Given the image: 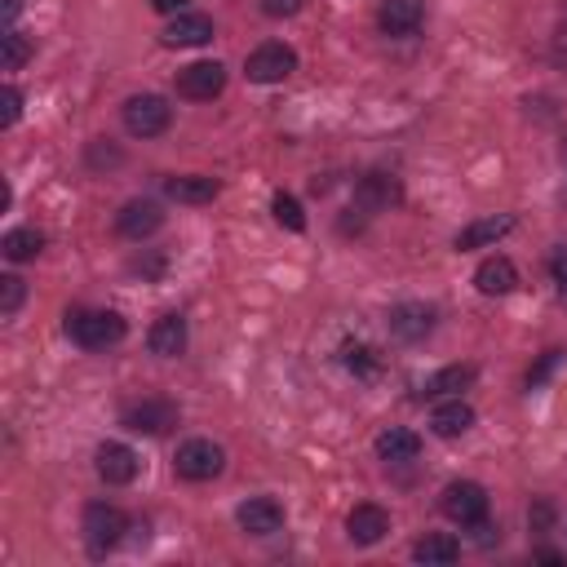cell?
Instances as JSON below:
<instances>
[{
    "label": "cell",
    "mask_w": 567,
    "mask_h": 567,
    "mask_svg": "<svg viewBox=\"0 0 567 567\" xmlns=\"http://www.w3.org/2000/svg\"><path fill=\"white\" fill-rule=\"evenodd\" d=\"M186 5H191V0H151L156 14H186Z\"/></svg>",
    "instance_id": "836d02e7"
},
{
    "label": "cell",
    "mask_w": 567,
    "mask_h": 567,
    "mask_svg": "<svg viewBox=\"0 0 567 567\" xmlns=\"http://www.w3.org/2000/svg\"><path fill=\"white\" fill-rule=\"evenodd\" d=\"M390 532V514L382 510V506H355L351 514H347V536H351V545H377L382 536Z\"/></svg>",
    "instance_id": "e0dca14e"
},
{
    "label": "cell",
    "mask_w": 567,
    "mask_h": 567,
    "mask_svg": "<svg viewBox=\"0 0 567 567\" xmlns=\"http://www.w3.org/2000/svg\"><path fill=\"white\" fill-rule=\"evenodd\" d=\"M439 510L452 519V523H462V528H479L488 519V492L470 479H457V484H447L443 497H439Z\"/></svg>",
    "instance_id": "277c9868"
},
{
    "label": "cell",
    "mask_w": 567,
    "mask_h": 567,
    "mask_svg": "<svg viewBox=\"0 0 567 567\" xmlns=\"http://www.w3.org/2000/svg\"><path fill=\"white\" fill-rule=\"evenodd\" d=\"M178 404L173 399H143L134 408H125V430L134 434H169L178 426Z\"/></svg>",
    "instance_id": "52a82bcc"
},
{
    "label": "cell",
    "mask_w": 567,
    "mask_h": 567,
    "mask_svg": "<svg viewBox=\"0 0 567 567\" xmlns=\"http://www.w3.org/2000/svg\"><path fill=\"white\" fill-rule=\"evenodd\" d=\"M27 58H32V41L23 32H5V36H0V67H5V71H23Z\"/></svg>",
    "instance_id": "484cf974"
},
{
    "label": "cell",
    "mask_w": 567,
    "mask_h": 567,
    "mask_svg": "<svg viewBox=\"0 0 567 567\" xmlns=\"http://www.w3.org/2000/svg\"><path fill=\"white\" fill-rule=\"evenodd\" d=\"M412 558L417 563H434V567H447V563H457L462 558V541L457 536H447V532H430V536H421L417 545H412Z\"/></svg>",
    "instance_id": "603a6c76"
},
{
    "label": "cell",
    "mask_w": 567,
    "mask_h": 567,
    "mask_svg": "<svg viewBox=\"0 0 567 567\" xmlns=\"http://www.w3.org/2000/svg\"><path fill=\"white\" fill-rule=\"evenodd\" d=\"M236 519H240V528H245L249 536H271V532L284 528V506H280L275 497H249V501L236 510Z\"/></svg>",
    "instance_id": "7c38bea8"
},
{
    "label": "cell",
    "mask_w": 567,
    "mask_h": 567,
    "mask_svg": "<svg viewBox=\"0 0 567 567\" xmlns=\"http://www.w3.org/2000/svg\"><path fill=\"white\" fill-rule=\"evenodd\" d=\"M399 200H404V186L390 173H368L355 186V208H364V213H382V208H390Z\"/></svg>",
    "instance_id": "2e32d148"
},
{
    "label": "cell",
    "mask_w": 567,
    "mask_h": 567,
    "mask_svg": "<svg viewBox=\"0 0 567 567\" xmlns=\"http://www.w3.org/2000/svg\"><path fill=\"white\" fill-rule=\"evenodd\" d=\"M147 347H151V355H160V360H178V355L186 351V319H182L178 310L160 315V319L151 324V332H147Z\"/></svg>",
    "instance_id": "4fadbf2b"
},
{
    "label": "cell",
    "mask_w": 567,
    "mask_h": 567,
    "mask_svg": "<svg viewBox=\"0 0 567 567\" xmlns=\"http://www.w3.org/2000/svg\"><path fill=\"white\" fill-rule=\"evenodd\" d=\"M558 360H563V351H549V355L541 360V368H532V373H528V386H541V382L549 377V368H554Z\"/></svg>",
    "instance_id": "d6a6232c"
},
{
    "label": "cell",
    "mask_w": 567,
    "mask_h": 567,
    "mask_svg": "<svg viewBox=\"0 0 567 567\" xmlns=\"http://www.w3.org/2000/svg\"><path fill=\"white\" fill-rule=\"evenodd\" d=\"M390 332L399 337V342H421V337H430V328H434V306H426V302H404V306H395L390 310Z\"/></svg>",
    "instance_id": "5bb4252c"
},
{
    "label": "cell",
    "mask_w": 567,
    "mask_h": 567,
    "mask_svg": "<svg viewBox=\"0 0 567 567\" xmlns=\"http://www.w3.org/2000/svg\"><path fill=\"white\" fill-rule=\"evenodd\" d=\"M165 226V208L156 200H129L121 213H116V231L125 240H147Z\"/></svg>",
    "instance_id": "30bf717a"
},
{
    "label": "cell",
    "mask_w": 567,
    "mask_h": 567,
    "mask_svg": "<svg viewBox=\"0 0 567 567\" xmlns=\"http://www.w3.org/2000/svg\"><path fill=\"white\" fill-rule=\"evenodd\" d=\"M222 466H226V452L213 439H186L178 447V457H173V470L186 484H208V479L222 475Z\"/></svg>",
    "instance_id": "3957f363"
},
{
    "label": "cell",
    "mask_w": 567,
    "mask_h": 567,
    "mask_svg": "<svg viewBox=\"0 0 567 567\" xmlns=\"http://www.w3.org/2000/svg\"><path fill=\"white\" fill-rule=\"evenodd\" d=\"M125 332H129V324L116 310H71L67 315V337L80 351H106V347L125 342Z\"/></svg>",
    "instance_id": "6da1fadb"
},
{
    "label": "cell",
    "mask_w": 567,
    "mask_h": 567,
    "mask_svg": "<svg viewBox=\"0 0 567 567\" xmlns=\"http://www.w3.org/2000/svg\"><path fill=\"white\" fill-rule=\"evenodd\" d=\"M19 116H23V93H19L14 84H5V111H0V125L14 129V125H19Z\"/></svg>",
    "instance_id": "f546056e"
},
{
    "label": "cell",
    "mask_w": 567,
    "mask_h": 567,
    "mask_svg": "<svg viewBox=\"0 0 567 567\" xmlns=\"http://www.w3.org/2000/svg\"><path fill=\"white\" fill-rule=\"evenodd\" d=\"M510 231H514V217H510V213H492V217H479V222L462 226V231H457V240H452V249H457V253H470V249H488V245L506 240Z\"/></svg>",
    "instance_id": "8fae6325"
},
{
    "label": "cell",
    "mask_w": 567,
    "mask_h": 567,
    "mask_svg": "<svg viewBox=\"0 0 567 567\" xmlns=\"http://www.w3.org/2000/svg\"><path fill=\"white\" fill-rule=\"evenodd\" d=\"M549 271H554L558 288H563V297H567V245H558V249H554V258H549Z\"/></svg>",
    "instance_id": "1f68e13d"
},
{
    "label": "cell",
    "mask_w": 567,
    "mask_h": 567,
    "mask_svg": "<svg viewBox=\"0 0 567 567\" xmlns=\"http://www.w3.org/2000/svg\"><path fill=\"white\" fill-rule=\"evenodd\" d=\"M217 191H222L217 178H200V173L165 178V195L178 200V204H208V200H217Z\"/></svg>",
    "instance_id": "7402d4cb"
},
{
    "label": "cell",
    "mask_w": 567,
    "mask_h": 567,
    "mask_svg": "<svg viewBox=\"0 0 567 567\" xmlns=\"http://www.w3.org/2000/svg\"><path fill=\"white\" fill-rule=\"evenodd\" d=\"M23 10V0H5V32H14V19Z\"/></svg>",
    "instance_id": "e575fe53"
},
{
    "label": "cell",
    "mask_w": 567,
    "mask_h": 567,
    "mask_svg": "<svg viewBox=\"0 0 567 567\" xmlns=\"http://www.w3.org/2000/svg\"><path fill=\"white\" fill-rule=\"evenodd\" d=\"M426 19V5L421 0H382V10H377V23L386 36H412Z\"/></svg>",
    "instance_id": "ac0fdd59"
},
{
    "label": "cell",
    "mask_w": 567,
    "mask_h": 567,
    "mask_svg": "<svg viewBox=\"0 0 567 567\" xmlns=\"http://www.w3.org/2000/svg\"><path fill=\"white\" fill-rule=\"evenodd\" d=\"M41 249H45V236L32 231V226H19V231H10L5 240H0V253H5L10 262H32Z\"/></svg>",
    "instance_id": "d4e9b609"
},
{
    "label": "cell",
    "mask_w": 567,
    "mask_h": 567,
    "mask_svg": "<svg viewBox=\"0 0 567 567\" xmlns=\"http://www.w3.org/2000/svg\"><path fill=\"white\" fill-rule=\"evenodd\" d=\"M226 89V67L222 63H191L178 71V93L191 102H213Z\"/></svg>",
    "instance_id": "9c48e42d"
},
{
    "label": "cell",
    "mask_w": 567,
    "mask_h": 567,
    "mask_svg": "<svg viewBox=\"0 0 567 567\" xmlns=\"http://www.w3.org/2000/svg\"><path fill=\"white\" fill-rule=\"evenodd\" d=\"M373 447H377V457L390 462V466H404V462H417V457H421V439H417L412 430H404V426L382 430V434L373 439Z\"/></svg>",
    "instance_id": "ffe728a7"
},
{
    "label": "cell",
    "mask_w": 567,
    "mask_h": 567,
    "mask_svg": "<svg viewBox=\"0 0 567 567\" xmlns=\"http://www.w3.org/2000/svg\"><path fill=\"white\" fill-rule=\"evenodd\" d=\"M84 545H89V554H106V549H116L121 541H125V532H129V519H125V510L121 506H106V501H89L84 506Z\"/></svg>",
    "instance_id": "7a4b0ae2"
},
{
    "label": "cell",
    "mask_w": 567,
    "mask_h": 567,
    "mask_svg": "<svg viewBox=\"0 0 567 567\" xmlns=\"http://www.w3.org/2000/svg\"><path fill=\"white\" fill-rule=\"evenodd\" d=\"M23 297H27V288L19 275H0V315H14L23 306Z\"/></svg>",
    "instance_id": "83f0119b"
},
{
    "label": "cell",
    "mask_w": 567,
    "mask_h": 567,
    "mask_svg": "<svg viewBox=\"0 0 567 567\" xmlns=\"http://www.w3.org/2000/svg\"><path fill=\"white\" fill-rule=\"evenodd\" d=\"M160 41L169 49H200V45L213 41V19H204V14H173V23L160 32Z\"/></svg>",
    "instance_id": "9a60e30c"
},
{
    "label": "cell",
    "mask_w": 567,
    "mask_h": 567,
    "mask_svg": "<svg viewBox=\"0 0 567 567\" xmlns=\"http://www.w3.org/2000/svg\"><path fill=\"white\" fill-rule=\"evenodd\" d=\"M514 284H519V271H514V262L510 258H484L479 262V271H475V288L484 293V297H506V293H514Z\"/></svg>",
    "instance_id": "d6986e66"
},
{
    "label": "cell",
    "mask_w": 567,
    "mask_h": 567,
    "mask_svg": "<svg viewBox=\"0 0 567 567\" xmlns=\"http://www.w3.org/2000/svg\"><path fill=\"white\" fill-rule=\"evenodd\" d=\"M475 377H479L475 364H452V368L434 373V377L421 386V399H439V395H452V390H466Z\"/></svg>",
    "instance_id": "cb8c5ba5"
},
{
    "label": "cell",
    "mask_w": 567,
    "mask_h": 567,
    "mask_svg": "<svg viewBox=\"0 0 567 567\" xmlns=\"http://www.w3.org/2000/svg\"><path fill=\"white\" fill-rule=\"evenodd\" d=\"M536 558L541 563H563V554H554V549H536Z\"/></svg>",
    "instance_id": "d590c367"
},
{
    "label": "cell",
    "mask_w": 567,
    "mask_h": 567,
    "mask_svg": "<svg viewBox=\"0 0 567 567\" xmlns=\"http://www.w3.org/2000/svg\"><path fill=\"white\" fill-rule=\"evenodd\" d=\"M470 426H475V408L462 404V399H447V404H439V408L430 412V430H434L439 439H462Z\"/></svg>",
    "instance_id": "44dd1931"
},
{
    "label": "cell",
    "mask_w": 567,
    "mask_h": 567,
    "mask_svg": "<svg viewBox=\"0 0 567 567\" xmlns=\"http://www.w3.org/2000/svg\"><path fill=\"white\" fill-rule=\"evenodd\" d=\"M173 121V106L160 98V93H134L125 102V129L134 138H160Z\"/></svg>",
    "instance_id": "5b68a950"
},
{
    "label": "cell",
    "mask_w": 567,
    "mask_h": 567,
    "mask_svg": "<svg viewBox=\"0 0 567 567\" xmlns=\"http://www.w3.org/2000/svg\"><path fill=\"white\" fill-rule=\"evenodd\" d=\"M302 10V0H262V14L267 19H293Z\"/></svg>",
    "instance_id": "4dcf8cb0"
},
{
    "label": "cell",
    "mask_w": 567,
    "mask_h": 567,
    "mask_svg": "<svg viewBox=\"0 0 567 567\" xmlns=\"http://www.w3.org/2000/svg\"><path fill=\"white\" fill-rule=\"evenodd\" d=\"M93 462H98L102 484H111V488H125V484H134V479H138V470H143L138 452H134L129 443H102Z\"/></svg>",
    "instance_id": "ba28073f"
},
{
    "label": "cell",
    "mask_w": 567,
    "mask_h": 567,
    "mask_svg": "<svg viewBox=\"0 0 567 567\" xmlns=\"http://www.w3.org/2000/svg\"><path fill=\"white\" fill-rule=\"evenodd\" d=\"M297 71V54L288 49V45H280V41H267V45H258L249 58H245V76L253 80V84H280V80H288Z\"/></svg>",
    "instance_id": "8992f818"
},
{
    "label": "cell",
    "mask_w": 567,
    "mask_h": 567,
    "mask_svg": "<svg viewBox=\"0 0 567 567\" xmlns=\"http://www.w3.org/2000/svg\"><path fill=\"white\" fill-rule=\"evenodd\" d=\"M271 213H275L280 226H288V231H306V213H302V204L288 191H275L271 195Z\"/></svg>",
    "instance_id": "4316f807"
},
{
    "label": "cell",
    "mask_w": 567,
    "mask_h": 567,
    "mask_svg": "<svg viewBox=\"0 0 567 567\" xmlns=\"http://www.w3.org/2000/svg\"><path fill=\"white\" fill-rule=\"evenodd\" d=\"M347 368H351L355 377H373V373H377V351H368V347H347Z\"/></svg>",
    "instance_id": "f1b7e54d"
}]
</instances>
